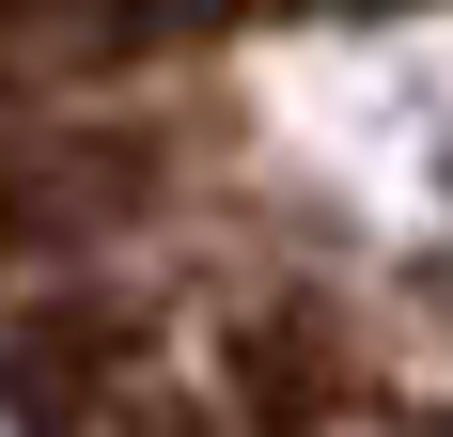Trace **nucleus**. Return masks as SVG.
Here are the masks:
<instances>
[{
  "label": "nucleus",
  "instance_id": "f03ea898",
  "mask_svg": "<svg viewBox=\"0 0 453 437\" xmlns=\"http://www.w3.org/2000/svg\"><path fill=\"white\" fill-rule=\"evenodd\" d=\"M141 188H157V141H126V126H32V141H0V265L94 250Z\"/></svg>",
  "mask_w": 453,
  "mask_h": 437
},
{
  "label": "nucleus",
  "instance_id": "f257e3e1",
  "mask_svg": "<svg viewBox=\"0 0 453 437\" xmlns=\"http://www.w3.org/2000/svg\"><path fill=\"white\" fill-rule=\"evenodd\" d=\"M0 422L16 437H203L188 391L157 375V344H141V312L79 297V281L0 312Z\"/></svg>",
  "mask_w": 453,
  "mask_h": 437
},
{
  "label": "nucleus",
  "instance_id": "7ed1b4c3",
  "mask_svg": "<svg viewBox=\"0 0 453 437\" xmlns=\"http://www.w3.org/2000/svg\"><path fill=\"white\" fill-rule=\"evenodd\" d=\"M110 32V0H0V94H32L47 63H79Z\"/></svg>",
  "mask_w": 453,
  "mask_h": 437
}]
</instances>
